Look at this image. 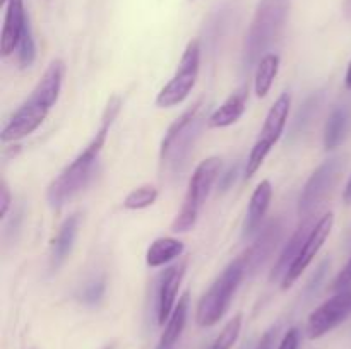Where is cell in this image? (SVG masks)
<instances>
[{"label":"cell","mask_w":351,"mask_h":349,"mask_svg":"<svg viewBox=\"0 0 351 349\" xmlns=\"http://www.w3.org/2000/svg\"><path fill=\"white\" fill-rule=\"evenodd\" d=\"M120 106H122V99L119 96H113L108 105H106L105 113H103L101 127L96 132V135L93 137L91 142L88 144V147L50 183L47 190V198L48 204L53 209L64 207L71 198H74L79 192L84 190L89 181L93 180L99 153H101L103 146L106 142L110 127H112L117 115H119Z\"/></svg>","instance_id":"1"},{"label":"cell","mask_w":351,"mask_h":349,"mask_svg":"<svg viewBox=\"0 0 351 349\" xmlns=\"http://www.w3.org/2000/svg\"><path fill=\"white\" fill-rule=\"evenodd\" d=\"M64 75L65 64L60 58H55L43 72L38 84L34 86L29 98L14 112L9 122L3 125L2 132H0L2 142H16V140L24 139L45 122L50 109L57 105Z\"/></svg>","instance_id":"2"},{"label":"cell","mask_w":351,"mask_h":349,"mask_svg":"<svg viewBox=\"0 0 351 349\" xmlns=\"http://www.w3.org/2000/svg\"><path fill=\"white\" fill-rule=\"evenodd\" d=\"M206 105L204 99H199L187 112L182 113L165 133L160 147L161 170L167 177H182L185 168L189 166L194 147L201 137L202 127L206 122Z\"/></svg>","instance_id":"3"},{"label":"cell","mask_w":351,"mask_h":349,"mask_svg":"<svg viewBox=\"0 0 351 349\" xmlns=\"http://www.w3.org/2000/svg\"><path fill=\"white\" fill-rule=\"evenodd\" d=\"M291 0H259L243 41L242 67L249 74L267 55L274 43L280 40L288 16Z\"/></svg>","instance_id":"4"},{"label":"cell","mask_w":351,"mask_h":349,"mask_svg":"<svg viewBox=\"0 0 351 349\" xmlns=\"http://www.w3.org/2000/svg\"><path fill=\"white\" fill-rule=\"evenodd\" d=\"M245 274V260H243V255H240L232 260L225 267V270L216 277L215 283L209 286V289L202 294L197 303L195 320L201 327H213L221 320Z\"/></svg>","instance_id":"5"},{"label":"cell","mask_w":351,"mask_h":349,"mask_svg":"<svg viewBox=\"0 0 351 349\" xmlns=\"http://www.w3.org/2000/svg\"><path fill=\"white\" fill-rule=\"evenodd\" d=\"M221 157L218 156L208 157L197 164V168L192 173L191 181H189L187 194H185L180 212L171 222V231L185 233L194 228L199 212H201L202 205L206 204V198H208L213 185L221 177Z\"/></svg>","instance_id":"6"},{"label":"cell","mask_w":351,"mask_h":349,"mask_svg":"<svg viewBox=\"0 0 351 349\" xmlns=\"http://www.w3.org/2000/svg\"><path fill=\"white\" fill-rule=\"evenodd\" d=\"M290 106L291 96L288 94V92H283V94L274 101V105L271 106L269 113H267L266 120H264L263 129H261L259 132V139L256 140L249 157H247L245 171H243L247 180L257 173V170L263 166L264 159H266V156L269 154V151L273 149L274 144L280 140L281 133H283L285 127H287Z\"/></svg>","instance_id":"7"},{"label":"cell","mask_w":351,"mask_h":349,"mask_svg":"<svg viewBox=\"0 0 351 349\" xmlns=\"http://www.w3.org/2000/svg\"><path fill=\"white\" fill-rule=\"evenodd\" d=\"M201 41L192 40L185 48L177 72L167 86L158 92L156 105L160 108H171L187 99L194 89L201 68Z\"/></svg>","instance_id":"8"},{"label":"cell","mask_w":351,"mask_h":349,"mask_svg":"<svg viewBox=\"0 0 351 349\" xmlns=\"http://www.w3.org/2000/svg\"><path fill=\"white\" fill-rule=\"evenodd\" d=\"M343 168H345L343 157L335 156L331 159L324 161L311 174L304 190H302L300 198H298V214H300L302 219H311L312 214L317 212L321 205L328 201V197L338 185Z\"/></svg>","instance_id":"9"},{"label":"cell","mask_w":351,"mask_h":349,"mask_svg":"<svg viewBox=\"0 0 351 349\" xmlns=\"http://www.w3.org/2000/svg\"><path fill=\"white\" fill-rule=\"evenodd\" d=\"M351 317V289L339 291L335 296L315 308L307 322V334L311 339H319L331 332Z\"/></svg>","instance_id":"10"},{"label":"cell","mask_w":351,"mask_h":349,"mask_svg":"<svg viewBox=\"0 0 351 349\" xmlns=\"http://www.w3.org/2000/svg\"><path fill=\"white\" fill-rule=\"evenodd\" d=\"M332 226H335V214H332V212L324 214L314 226H312L311 233H308L307 240H305L297 260H295L293 266L290 267V270H288V274L285 276V279L281 281V287H283V289H288V287L293 286L295 281H297L298 277L302 276V272L311 266L312 260L315 259L319 250L322 248L326 240L331 235Z\"/></svg>","instance_id":"11"},{"label":"cell","mask_w":351,"mask_h":349,"mask_svg":"<svg viewBox=\"0 0 351 349\" xmlns=\"http://www.w3.org/2000/svg\"><path fill=\"white\" fill-rule=\"evenodd\" d=\"M283 221H281L280 218H276L271 219V221L257 233L256 242L242 253L243 260H245L247 274L254 276V274L259 272V270L266 266V262L273 257L274 250L280 245L281 238H283Z\"/></svg>","instance_id":"12"},{"label":"cell","mask_w":351,"mask_h":349,"mask_svg":"<svg viewBox=\"0 0 351 349\" xmlns=\"http://www.w3.org/2000/svg\"><path fill=\"white\" fill-rule=\"evenodd\" d=\"M185 269H187V262H180L165 270L163 277H161L160 289H158V322L160 325L168 322L175 305H177V294L182 286V281H184Z\"/></svg>","instance_id":"13"},{"label":"cell","mask_w":351,"mask_h":349,"mask_svg":"<svg viewBox=\"0 0 351 349\" xmlns=\"http://www.w3.org/2000/svg\"><path fill=\"white\" fill-rule=\"evenodd\" d=\"M24 0H9L5 5V17H3L2 36H0V50L2 57H9L14 50H17L21 33L27 19Z\"/></svg>","instance_id":"14"},{"label":"cell","mask_w":351,"mask_h":349,"mask_svg":"<svg viewBox=\"0 0 351 349\" xmlns=\"http://www.w3.org/2000/svg\"><path fill=\"white\" fill-rule=\"evenodd\" d=\"M311 229H312L311 219H304V221H302V224L297 228V231H295L293 235H291V238L288 240V243L285 245V248L281 250V253H280V257L276 259V262H274L273 270H271V274H269L271 283L285 279V276L288 274L290 267L293 266V262L297 260L298 253H300L302 246H304V243H305V240H307Z\"/></svg>","instance_id":"15"},{"label":"cell","mask_w":351,"mask_h":349,"mask_svg":"<svg viewBox=\"0 0 351 349\" xmlns=\"http://www.w3.org/2000/svg\"><path fill=\"white\" fill-rule=\"evenodd\" d=\"M79 233V214H72L62 222L58 228L57 236L53 238L50 246V269L57 270L62 263L67 260L74 248L75 238Z\"/></svg>","instance_id":"16"},{"label":"cell","mask_w":351,"mask_h":349,"mask_svg":"<svg viewBox=\"0 0 351 349\" xmlns=\"http://www.w3.org/2000/svg\"><path fill=\"white\" fill-rule=\"evenodd\" d=\"M247 99H249V88L242 86L233 94H230L215 113H211V116L208 118V125L213 129H223V127L237 123L245 112Z\"/></svg>","instance_id":"17"},{"label":"cell","mask_w":351,"mask_h":349,"mask_svg":"<svg viewBox=\"0 0 351 349\" xmlns=\"http://www.w3.org/2000/svg\"><path fill=\"white\" fill-rule=\"evenodd\" d=\"M271 198H273V185L269 180H263L250 197L245 224H243V235L249 236L261 228V222H263L264 216L271 205Z\"/></svg>","instance_id":"18"},{"label":"cell","mask_w":351,"mask_h":349,"mask_svg":"<svg viewBox=\"0 0 351 349\" xmlns=\"http://www.w3.org/2000/svg\"><path fill=\"white\" fill-rule=\"evenodd\" d=\"M237 12V0H226L223 2L218 9H215L209 16L208 24H206V43L216 50L219 40H223L226 33L230 29V24H232L233 16Z\"/></svg>","instance_id":"19"},{"label":"cell","mask_w":351,"mask_h":349,"mask_svg":"<svg viewBox=\"0 0 351 349\" xmlns=\"http://www.w3.org/2000/svg\"><path fill=\"white\" fill-rule=\"evenodd\" d=\"M189 303H191V294L185 291L180 298H178L177 305H175L173 311H171L170 318L167 322L163 334H161L160 342H158V349H170L175 342L180 339L182 332H184L185 324H187L189 315Z\"/></svg>","instance_id":"20"},{"label":"cell","mask_w":351,"mask_h":349,"mask_svg":"<svg viewBox=\"0 0 351 349\" xmlns=\"http://www.w3.org/2000/svg\"><path fill=\"white\" fill-rule=\"evenodd\" d=\"M322 99H324V92L317 91L314 92V94L308 96V98L302 103L300 108H298L297 113H295L293 120H291L290 135H288L290 142L300 139V137L311 129L315 116L319 115V109H321L322 106Z\"/></svg>","instance_id":"21"},{"label":"cell","mask_w":351,"mask_h":349,"mask_svg":"<svg viewBox=\"0 0 351 349\" xmlns=\"http://www.w3.org/2000/svg\"><path fill=\"white\" fill-rule=\"evenodd\" d=\"M184 242L171 236H161L149 245L146 252V263L149 267H161L171 260L178 259L184 253Z\"/></svg>","instance_id":"22"},{"label":"cell","mask_w":351,"mask_h":349,"mask_svg":"<svg viewBox=\"0 0 351 349\" xmlns=\"http://www.w3.org/2000/svg\"><path fill=\"white\" fill-rule=\"evenodd\" d=\"M350 130V112L345 106H338L331 112L324 127V147L328 151L336 149L346 139Z\"/></svg>","instance_id":"23"},{"label":"cell","mask_w":351,"mask_h":349,"mask_svg":"<svg viewBox=\"0 0 351 349\" xmlns=\"http://www.w3.org/2000/svg\"><path fill=\"white\" fill-rule=\"evenodd\" d=\"M280 70V57L276 53H267L256 67V79H254V89L257 98H266L267 92L273 88V82Z\"/></svg>","instance_id":"24"},{"label":"cell","mask_w":351,"mask_h":349,"mask_svg":"<svg viewBox=\"0 0 351 349\" xmlns=\"http://www.w3.org/2000/svg\"><path fill=\"white\" fill-rule=\"evenodd\" d=\"M158 198V188L153 185H143L139 188H134L125 198H123V207L129 211H139L153 205Z\"/></svg>","instance_id":"25"},{"label":"cell","mask_w":351,"mask_h":349,"mask_svg":"<svg viewBox=\"0 0 351 349\" xmlns=\"http://www.w3.org/2000/svg\"><path fill=\"white\" fill-rule=\"evenodd\" d=\"M17 57H19L21 67H31L36 58V44H34L33 27H31L29 17L26 19V24L21 33L19 43H17Z\"/></svg>","instance_id":"26"},{"label":"cell","mask_w":351,"mask_h":349,"mask_svg":"<svg viewBox=\"0 0 351 349\" xmlns=\"http://www.w3.org/2000/svg\"><path fill=\"white\" fill-rule=\"evenodd\" d=\"M240 331H242V315H235L228 324L223 327V331L219 332L218 337L215 339L209 349H232L233 344L239 339Z\"/></svg>","instance_id":"27"},{"label":"cell","mask_w":351,"mask_h":349,"mask_svg":"<svg viewBox=\"0 0 351 349\" xmlns=\"http://www.w3.org/2000/svg\"><path fill=\"white\" fill-rule=\"evenodd\" d=\"M106 291V283L103 277H98V279H93L91 283L86 284L82 287L81 294H79V300L86 305H96L101 301V298L105 296Z\"/></svg>","instance_id":"28"},{"label":"cell","mask_w":351,"mask_h":349,"mask_svg":"<svg viewBox=\"0 0 351 349\" xmlns=\"http://www.w3.org/2000/svg\"><path fill=\"white\" fill-rule=\"evenodd\" d=\"M331 289L336 291V293H339V291L351 289V259L348 260V263L343 267L341 272L336 276V279L332 281Z\"/></svg>","instance_id":"29"},{"label":"cell","mask_w":351,"mask_h":349,"mask_svg":"<svg viewBox=\"0 0 351 349\" xmlns=\"http://www.w3.org/2000/svg\"><path fill=\"white\" fill-rule=\"evenodd\" d=\"M329 267H331V260H329V259H326L324 262H321V266L317 267V270H315V274L312 276V279L308 281L307 287H305V291H307V293H314V291H317L319 284H321V281L326 277Z\"/></svg>","instance_id":"30"},{"label":"cell","mask_w":351,"mask_h":349,"mask_svg":"<svg viewBox=\"0 0 351 349\" xmlns=\"http://www.w3.org/2000/svg\"><path fill=\"white\" fill-rule=\"evenodd\" d=\"M239 173H240V164L237 163L235 166H232L225 174L219 177V188H221V192H226L228 188L233 187V183H235L237 178H239Z\"/></svg>","instance_id":"31"},{"label":"cell","mask_w":351,"mask_h":349,"mask_svg":"<svg viewBox=\"0 0 351 349\" xmlns=\"http://www.w3.org/2000/svg\"><path fill=\"white\" fill-rule=\"evenodd\" d=\"M298 344H300V332H298V328L293 327L285 334L278 349H298Z\"/></svg>","instance_id":"32"},{"label":"cell","mask_w":351,"mask_h":349,"mask_svg":"<svg viewBox=\"0 0 351 349\" xmlns=\"http://www.w3.org/2000/svg\"><path fill=\"white\" fill-rule=\"evenodd\" d=\"M0 202H2V207H0V218H5L7 212H9L10 202H12V197H10L9 187H7L5 181L2 183V198H0Z\"/></svg>","instance_id":"33"},{"label":"cell","mask_w":351,"mask_h":349,"mask_svg":"<svg viewBox=\"0 0 351 349\" xmlns=\"http://www.w3.org/2000/svg\"><path fill=\"white\" fill-rule=\"evenodd\" d=\"M274 335H276V331H274V328H269L267 332H264L263 337H261L259 342H257L256 349H273Z\"/></svg>","instance_id":"34"},{"label":"cell","mask_w":351,"mask_h":349,"mask_svg":"<svg viewBox=\"0 0 351 349\" xmlns=\"http://www.w3.org/2000/svg\"><path fill=\"white\" fill-rule=\"evenodd\" d=\"M343 198H345L346 204H351V174L348 178V183L345 187V192H343Z\"/></svg>","instance_id":"35"},{"label":"cell","mask_w":351,"mask_h":349,"mask_svg":"<svg viewBox=\"0 0 351 349\" xmlns=\"http://www.w3.org/2000/svg\"><path fill=\"white\" fill-rule=\"evenodd\" d=\"M343 14H345L346 19L351 21V0H345L343 2Z\"/></svg>","instance_id":"36"},{"label":"cell","mask_w":351,"mask_h":349,"mask_svg":"<svg viewBox=\"0 0 351 349\" xmlns=\"http://www.w3.org/2000/svg\"><path fill=\"white\" fill-rule=\"evenodd\" d=\"M345 84H346V88L351 89V60H350V64H348V68H346V75H345Z\"/></svg>","instance_id":"37"},{"label":"cell","mask_w":351,"mask_h":349,"mask_svg":"<svg viewBox=\"0 0 351 349\" xmlns=\"http://www.w3.org/2000/svg\"><path fill=\"white\" fill-rule=\"evenodd\" d=\"M348 245H351V229L348 231Z\"/></svg>","instance_id":"38"},{"label":"cell","mask_w":351,"mask_h":349,"mask_svg":"<svg viewBox=\"0 0 351 349\" xmlns=\"http://www.w3.org/2000/svg\"><path fill=\"white\" fill-rule=\"evenodd\" d=\"M189 2H194V0H189Z\"/></svg>","instance_id":"39"}]
</instances>
